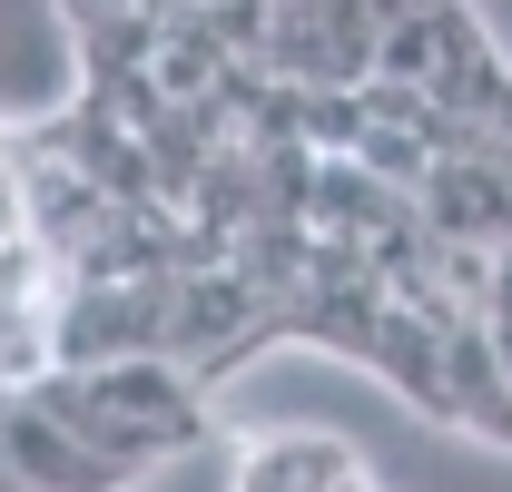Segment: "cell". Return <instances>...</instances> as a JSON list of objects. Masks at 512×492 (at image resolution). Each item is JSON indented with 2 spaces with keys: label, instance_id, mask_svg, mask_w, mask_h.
<instances>
[{
  "label": "cell",
  "instance_id": "obj_1",
  "mask_svg": "<svg viewBox=\"0 0 512 492\" xmlns=\"http://www.w3.org/2000/svg\"><path fill=\"white\" fill-rule=\"evenodd\" d=\"M60 306H69V266L50 237H10L0 246V374L40 384L60 365Z\"/></svg>",
  "mask_w": 512,
  "mask_h": 492
},
{
  "label": "cell",
  "instance_id": "obj_2",
  "mask_svg": "<svg viewBox=\"0 0 512 492\" xmlns=\"http://www.w3.org/2000/svg\"><path fill=\"white\" fill-rule=\"evenodd\" d=\"M0 463H10L30 492H128L119 463H109L89 433H69L50 404H30V394L0 404Z\"/></svg>",
  "mask_w": 512,
  "mask_h": 492
},
{
  "label": "cell",
  "instance_id": "obj_3",
  "mask_svg": "<svg viewBox=\"0 0 512 492\" xmlns=\"http://www.w3.org/2000/svg\"><path fill=\"white\" fill-rule=\"evenodd\" d=\"M345 473H365L345 433H266L237 463V492H335Z\"/></svg>",
  "mask_w": 512,
  "mask_h": 492
},
{
  "label": "cell",
  "instance_id": "obj_4",
  "mask_svg": "<svg viewBox=\"0 0 512 492\" xmlns=\"http://www.w3.org/2000/svg\"><path fill=\"white\" fill-rule=\"evenodd\" d=\"M69 30H99V20H128V10H148V0H50Z\"/></svg>",
  "mask_w": 512,
  "mask_h": 492
},
{
  "label": "cell",
  "instance_id": "obj_5",
  "mask_svg": "<svg viewBox=\"0 0 512 492\" xmlns=\"http://www.w3.org/2000/svg\"><path fill=\"white\" fill-rule=\"evenodd\" d=\"M158 10H207V0H158Z\"/></svg>",
  "mask_w": 512,
  "mask_h": 492
},
{
  "label": "cell",
  "instance_id": "obj_6",
  "mask_svg": "<svg viewBox=\"0 0 512 492\" xmlns=\"http://www.w3.org/2000/svg\"><path fill=\"white\" fill-rule=\"evenodd\" d=\"M10 394H20V384H10V374H0V404H10Z\"/></svg>",
  "mask_w": 512,
  "mask_h": 492
}]
</instances>
